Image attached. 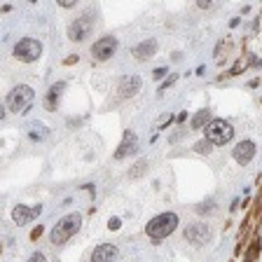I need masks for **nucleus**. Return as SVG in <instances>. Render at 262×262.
Masks as SVG:
<instances>
[{"mask_svg": "<svg viewBox=\"0 0 262 262\" xmlns=\"http://www.w3.org/2000/svg\"><path fill=\"white\" fill-rule=\"evenodd\" d=\"M40 234H42V227H40V225H38V227H35V229H33V232H31V239H33V241H35V239H40Z\"/></svg>", "mask_w": 262, "mask_h": 262, "instance_id": "obj_24", "label": "nucleus"}, {"mask_svg": "<svg viewBox=\"0 0 262 262\" xmlns=\"http://www.w3.org/2000/svg\"><path fill=\"white\" fill-rule=\"evenodd\" d=\"M208 117H211V113H208L206 108H204V110H199V113H196L194 117H192V129H194V131L204 129V126L208 124Z\"/></svg>", "mask_w": 262, "mask_h": 262, "instance_id": "obj_16", "label": "nucleus"}, {"mask_svg": "<svg viewBox=\"0 0 262 262\" xmlns=\"http://www.w3.org/2000/svg\"><path fill=\"white\" fill-rule=\"evenodd\" d=\"M42 213V206H33V208H28V206H16L14 211H12V220H14L16 225H28L35 215H40Z\"/></svg>", "mask_w": 262, "mask_h": 262, "instance_id": "obj_12", "label": "nucleus"}, {"mask_svg": "<svg viewBox=\"0 0 262 262\" xmlns=\"http://www.w3.org/2000/svg\"><path fill=\"white\" fill-rule=\"evenodd\" d=\"M71 63H77V56H71V59H66V66H71Z\"/></svg>", "mask_w": 262, "mask_h": 262, "instance_id": "obj_28", "label": "nucleus"}, {"mask_svg": "<svg viewBox=\"0 0 262 262\" xmlns=\"http://www.w3.org/2000/svg\"><path fill=\"white\" fill-rule=\"evenodd\" d=\"M141 77L138 75H126L124 80L120 82V96L122 98H131V96H136L138 89H141Z\"/></svg>", "mask_w": 262, "mask_h": 262, "instance_id": "obj_14", "label": "nucleus"}, {"mask_svg": "<svg viewBox=\"0 0 262 262\" xmlns=\"http://www.w3.org/2000/svg\"><path fill=\"white\" fill-rule=\"evenodd\" d=\"M14 56L24 63H33L42 56V42L35 38H21L14 45Z\"/></svg>", "mask_w": 262, "mask_h": 262, "instance_id": "obj_5", "label": "nucleus"}, {"mask_svg": "<svg viewBox=\"0 0 262 262\" xmlns=\"http://www.w3.org/2000/svg\"><path fill=\"white\" fill-rule=\"evenodd\" d=\"M196 5H199V7H208V5H211V0H196Z\"/></svg>", "mask_w": 262, "mask_h": 262, "instance_id": "obj_27", "label": "nucleus"}, {"mask_svg": "<svg viewBox=\"0 0 262 262\" xmlns=\"http://www.w3.org/2000/svg\"><path fill=\"white\" fill-rule=\"evenodd\" d=\"M80 227H82V215L80 213H68V215H63V218L52 227V232H49V241H52L54 246L66 244L71 236H75L77 232H80Z\"/></svg>", "mask_w": 262, "mask_h": 262, "instance_id": "obj_1", "label": "nucleus"}, {"mask_svg": "<svg viewBox=\"0 0 262 262\" xmlns=\"http://www.w3.org/2000/svg\"><path fill=\"white\" fill-rule=\"evenodd\" d=\"M232 157L236 159V164L246 166V164H248L253 157H255V143H253V141H241V143H236L234 150H232Z\"/></svg>", "mask_w": 262, "mask_h": 262, "instance_id": "obj_9", "label": "nucleus"}, {"mask_svg": "<svg viewBox=\"0 0 262 262\" xmlns=\"http://www.w3.org/2000/svg\"><path fill=\"white\" fill-rule=\"evenodd\" d=\"M108 227H110V229H120V218H110Z\"/></svg>", "mask_w": 262, "mask_h": 262, "instance_id": "obj_26", "label": "nucleus"}, {"mask_svg": "<svg viewBox=\"0 0 262 262\" xmlns=\"http://www.w3.org/2000/svg\"><path fill=\"white\" fill-rule=\"evenodd\" d=\"M136 150H138V136L129 129V131H124V141H122L120 147H117L115 159H124V157H129V155H134Z\"/></svg>", "mask_w": 262, "mask_h": 262, "instance_id": "obj_10", "label": "nucleus"}, {"mask_svg": "<svg viewBox=\"0 0 262 262\" xmlns=\"http://www.w3.org/2000/svg\"><path fill=\"white\" fill-rule=\"evenodd\" d=\"M206 138L213 145H225L234 138V126L225 120H211L206 124Z\"/></svg>", "mask_w": 262, "mask_h": 262, "instance_id": "obj_4", "label": "nucleus"}, {"mask_svg": "<svg viewBox=\"0 0 262 262\" xmlns=\"http://www.w3.org/2000/svg\"><path fill=\"white\" fill-rule=\"evenodd\" d=\"M164 75H166V68H157V71L152 73V77H155V80H162Z\"/></svg>", "mask_w": 262, "mask_h": 262, "instance_id": "obj_23", "label": "nucleus"}, {"mask_svg": "<svg viewBox=\"0 0 262 262\" xmlns=\"http://www.w3.org/2000/svg\"><path fill=\"white\" fill-rule=\"evenodd\" d=\"M147 169V159H141V162H136V166H134V171H131V178H138V176H143Z\"/></svg>", "mask_w": 262, "mask_h": 262, "instance_id": "obj_18", "label": "nucleus"}, {"mask_svg": "<svg viewBox=\"0 0 262 262\" xmlns=\"http://www.w3.org/2000/svg\"><path fill=\"white\" fill-rule=\"evenodd\" d=\"M176 80H178V75H171L169 80H166V82H164V84H162V87H159V92H166V89H169V87H171V84H173Z\"/></svg>", "mask_w": 262, "mask_h": 262, "instance_id": "obj_20", "label": "nucleus"}, {"mask_svg": "<svg viewBox=\"0 0 262 262\" xmlns=\"http://www.w3.org/2000/svg\"><path fill=\"white\" fill-rule=\"evenodd\" d=\"M3 117H5V108H3V105H0V120H3Z\"/></svg>", "mask_w": 262, "mask_h": 262, "instance_id": "obj_29", "label": "nucleus"}, {"mask_svg": "<svg viewBox=\"0 0 262 262\" xmlns=\"http://www.w3.org/2000/svg\"><path fill=\"white\" fill-rule=\"evenodd\" d=\"M199 213H208V211H213V202H208V204H202V206L196 208Z\"/></svg>", "mask_w": 262, "mask_h": 262, "instance_id": "obj_22", "label": "nucleus"}, {"mask_svg": "<svg viewBox=\"0 0 262 262\" xmlns=\"http://www.w3.org/2000/svg\"><path fill=\"white\" fill-rule=\"evenodd\" d=\"M117 47H120L117 38H115V35H105V38L96 40V42L92 45V56L98 61H108L110 56L117 52Z\"/></svg>", "mask_w": 262, "mask_h": 262, "instance_id": "obj_7", "label": "nucleus"}, {"mask_svg": "<svg viewBox=\"0 0 262 262\" xmlns=\"http://www.w3.org/2000/svg\"><path fill=\"white\" fill-rule=\"evenodd\" d=\"M183 234H185V239L190 241V244L204 246V244H208V241H211V227H208V225H204V223H194V225H187Z\"/></svg>", "mask_w": 262, "mask_h": 262, "instance_id": "obj_8", "label": "nucleus"}, {"mask_svg": "<svg viewBox=\"0 0 262 262\" xmlns=\"http://www.w3.org/2000/svg\"><path fill=\"white\" fill-rule=\"evenodd\" d=\"M176 227H178V215L176 213H159L147 223L145 232L150 239H164V236L173 234Z\"/></svg>", "mask_w": 262, "mask_h": 262, "instance_id": "obj_2", "label": "nucleus"}, {"mask_svg": "<svg viewBox=\"0 0 262 262\" xmlns=\"http://www.w3.org/2000/svg\"><path fill=\"white\" fill-rule=\"evenodd\" d=\"M63 89H66V82H56V84H52V87H49V92H47V108L49 110L56 108V103H59V98H61V94H63Z\"/></svg>", "mask_w": 262, "mask_h": 262, "instance_id": "obj_15", "label": "nucleus"}, {"mask_svg": "<svg viewBox=\"0 0 262 262\" xmlns=\"http://www.w3.org/2000/svg\"><path fill=\"white\" fill-rule=\"evenodd\" d=\"M45 136H47V129H45L42 124H35V126H33L31 138H45Z\"/></svg>", "mask_w": 262, "mask_h": 262, "instance_id": "obj_19", "label": "nucleus"}, {"mask_svg": "<svg viewBox=\"0 0 262 262\" xmlns=\"http://www.w3.org/2000/svg\"><path fill=\"white\" fill-rule=\"evenodd\" d=\"M33 101H35V92H33L28 84H19V87H14L10 92V96H7V108L16 115H26L28 110H31Z\"/></svg>", "mask_w": 262, "mask_h": 262, "instance_id": "obj_3", "label": "nucleus"}, {"mask_svg": "<svg viewBox=\"0 0 262 262\" xmlns=\"http://www.w3.org/2000/svg\"><path fill=\"white\" fill-rule=\"evenodd\" d=\"M56 3H59L61 7H73L77 3V0H56Z\"/></svg>", "mask_w": 262, "mask_h": 262, "instance_id": "obj_25", "label": "nucleus"}, {"mask_svg": "<svg viewBox=\"0 0 262 262\" xmlns=\"http://www.w3.org/2000/svg\"><path fill=\"white\" fill-rule=\"evenodd\" d=\"M157 54V40H143L141 45L134 47V59L136 61H147Z\"/></svg>", "mask_w": 262, "mask_h": 262, "instance_id": "obj_13", "label": "nucleus"}, {"mask_svg": "<svg viewBox=\"0 0 262 262\" xmlns=\"http://www.w3.org/2000/svg\"><path fill=\"white\" fill-rule=\"evenodd\" d=\"M117 255H120L117 246H113V244H101V246H96V248H94L92 262H115V260H117Z\"/></svg>", "mask_w": 262, "mask_h": 262, "instance_id": "obj_11", "label": "nucleus"}, {"mask_svg": "<svg viewBox=\"0 0 262 262\" xmlns=\"http://www.w3.org/2000/svg\"><path fill=\"white\" fill-rule=\"evenodd\" d=\"M94 31V10H87L84 14H80L75 21L68 26V38L73 42H82L84 38H89V33Z\"/></svg>", "mask_w": 262, "mask_h": 262, "instance_id": "obj_6", "label": "nucleus"}, {"mask_svg": "<svg viewBox=\"0 0 262 262\" xmlns=\"http://www.w3.org/2000/svg\"><path fill=\"white\" fill-rule=\"evenodd\" d=\"M194 150H196L199 155H208V152L213 150V143L208 141V138H204V141H199V143L194 145Z\"/></svg>", "mask_w": 262, "mask_h": 262, "instance_id": "obj_17", "label": "nucleus"}, {"mask_svg": "<svg viewBox=\"0 0 262 262\" xmlns=\"http://www.w3.org/2000/svg\"><path fill=\"white\" fill-rule=\"evenodd\" d=\"M28 262H47V260H45V255H42V253H33V255H31V260H28Z\"/></svg>", "mask_w": 262, "mask_h": 262, "instance_id": "obj_21", "label": "nucleus"}]
</instances>
